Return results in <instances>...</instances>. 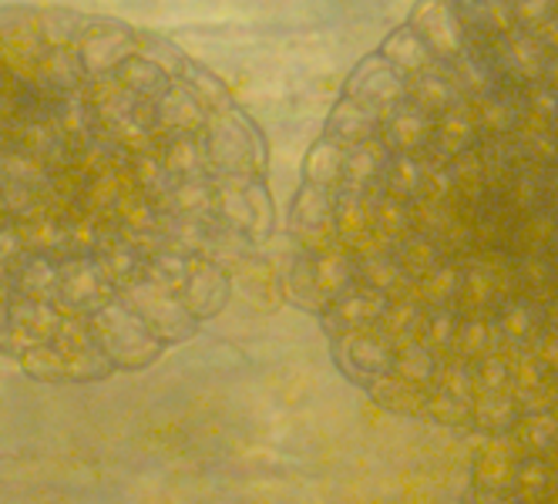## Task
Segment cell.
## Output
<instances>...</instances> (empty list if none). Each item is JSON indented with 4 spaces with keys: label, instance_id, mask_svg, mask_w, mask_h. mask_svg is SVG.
I'll list each match as a JSON object with an SVG mask.
<instances>
[{
    "label": "cell",
    "instance_id": "1",
    "mask_svg": "<svg viewBox=\"0 0 558 504\" xmlns=\"http://www.w3.org/2000/svg\"><path fill=\"white\" fill-rule=\"evenodd\" d=\"M287 286L384 410L501 434L558 407V0H421L356 64Z\"/></svg>",
    "mask_w": 558,
    "mask_h": 504
},
{
    "label": "cell",
    "instance_id": "2",
    "mask_svg": "<svg viewBox=\"0 0 558 504\" xmlns=\"http://www.w3.org/2000/svg\"><path fill=\"white\" fill-rule=\"evenodd\" d=\"M276 229L259 128L169 37L0 8V357L145 370L232 303Z\"/></svg>",
    "mask_w": 558,
    "mask_h": 504
}]
</instances>
